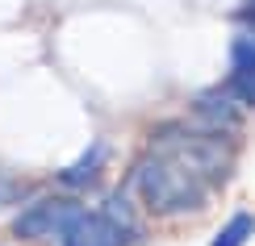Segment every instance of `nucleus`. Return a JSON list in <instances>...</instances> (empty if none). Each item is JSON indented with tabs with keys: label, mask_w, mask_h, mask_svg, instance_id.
<instances>
[{
	"label": "nucleus",
	"mask_w": 255,
	"mask_h": 246,
	"mask_svg": "<svg viewBox=\"0 0 255 246\" xmlns=\"http://www.w3.org/2000/svg\"><path fill=\"white\" fill-rule=\"evenodd\" d=\"M101 167H105V146H88V151H84V159H80L76 167H67L59 179H63V184H71V188H84L88 179L101 175Z\"/></svg>",
	"instance_id": "obj_5"
},
{
	"label": "nucleus",
	"mask_w": 255,
	"mask_h": 246,
	"mask_svg": "<svg viewBox=\"0 0 255 246\" xmlns=\"http://www.w3.org/2000/svg\"><path fill=\"white\" fill-rule=\"evenodd\" d=\"M251 13H255V4H251Z\"/></svg>",
	"instance_id": "obj_7"
},
{
	"label": "nucleus",
	"mask_w": 255,
	"mask_h": 246,
	"mask_svg": "<svg viewBox=\"0 0 255 246\" xmlns=\"http://www.w3.org/2000/svg\"><path fill=\"white\" fill-rule=\"evenodd\" d=\"M251 234H255V217L251 213H235V217L226 221V230L214 238V246H243Z\"/></svg>",
	"instance_id": "obj_6"
},
{
	"label": "nucleus",
	"mask_w": 255,
	"mask_h": 246,
	"mask_svg": "<svg viewBox=\"0 0 255 246\" xmlns=\"http://www.w3.org/2000/svg\"><path fill=\"white\" fill-rule=\"evenodd\" d=\"M130 238H134L130 205H126V196H109V205H105L101 213L84 209L59 242L63 246H126Z\"/></svg>",
	"instance_id": "obj_2"
},
{
	"label": "nucleus",
	"mask_w": 255,
	"mask_h": 246,
	"mask_svg": "<svg viewBox=\"0 0 255 246\" xmlns=\"http://www.w3.org/2000/svg\"><path fill=\"white\" fill-rule=\"evenodd\" d=\"M84 213L80 200H71V196H46V200H38V205H29L25 213L17 217V226L13 234L17 238H42V234H67V226L76 221Z\"/></svg>",
	"instance_id": "obj_3"
},
{
	"label": "nucleus",
	"mask_w": 255,
	"mask_h": 246,
	"mask_svg": "<svg viewBox=\"0 0 255 246\" xmlns=\"http://www.w3.org/2000/svg\"><path fill=\"white\" fill-rule=\"evenodd\" d=\"M134 184H138V192H142V200H146L151 213H188V209H201L205 196H209V188H214V184H205L193 167H184L180 159L163 155V151H151L142 163H138Z\"/></svg>",
	"instance_id": "obj_1"
},
{
	"label": "nucleus",
	"mask_w": 255,
	"mask_h": 246,
	"mask_svg": "<svg viewBox=\"0 0 255 246\" xmlns=\"http://www.w3.org/2000/svg\"><path fill=\"white\" fill-rule=\"evenodd\" d=\"M226 96L239 104H255V38H235V46H230Z\"/></svg>",
	"instance_id": "obj_4"
}]
</instances>
